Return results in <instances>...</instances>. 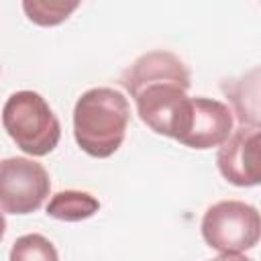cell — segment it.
<instances>
[{
    "mask_svg": "<svg viewBox=\"0 0 261 261\" xmlns=\"http://www.w3.org/2000/svg\"><path fill=\"white\" fill-rule=\"evenodd\" d=\"M130 120V106L114 88L84 92L73 108V137L84 153L106 159L118 151Z\"/></svg>",
    "mask_w": 261,
    "mask_h": 261,
    "instance_id": "1",
    "label": "cell"
},
{
    "mask_svg": "<svg viewBox=\"0 0 261 261\" xmlns=\"http://www.w3.org/2000/svg\"><path fill=\"white\" fill-rule=\"evenodd\" d=\"M2 124L16 147L33 157L49 155L61 139L57 116L47 100L33 90H20L8 96L2 108Z\"/></svg>",
    "mask_w": 261,
    "mask_h": 261,
    "instance_id": "2",
    "label": "cell"
},
{
    "mask_svg": "<svg viewBox=\"0 0 261 261\" xmlns=\"http://www.w3.org/2000/svg\"><path fill=\"white\" fill-rule=\"evenodd\" d=\"M259 212L247 202L222 200L204 212L202 237L218 253H245L259 243Z\"/></svg>",
    "mask_w": 261,
    "mask_h": 261,
    "instance_id": "3",
    "label": "cell"
},
{
    "mask_svg": "<svg viewBox=\"0 0 261 261\" xmlns=\"http://www.w3.org/2000/svg\"><path fill=\"white\" fill-rule=\"evenodd\" d=\"M177 84H153L139 90L133 100L139 118L157 135L179 141L192 118V98Z\"/></svg>",
    "mask_w": 261,
    "mask_h": 261,
    "instance_id": "4",
    "label": "cell"
},
{
    "mask_svg": "<svg viewBox=\"0 0 261 261\" xmlns=\"http://www.w3.org/2000/svg\"><path fill=\"white\" fill-rule=\"evenodd\" d=\"M51 190L47 169L29 157L0 161V210L8 214H31L43 206Z\"/></svg>",
    "mask_w": 261,
    "mask_h": 261,
    "instance_id": "5",
    "label": "cell"
},
{
    "mask_svg": "<svg viewBox=\"0 0 261 261\" xmlns=\"http://www.w3.org/2000/svg\"><path fill=\"white\" fill-rule=\"evenodd\" d=\"M261 133L259 128L239 126L218 147L216 165L220 175L239 188H251L261 181Z\"/></svg>",
    "mask_w": 261,
    "mask_h": 261,
    "instance_id": "6",
    "label": "cell"
},
{
    "mask_svg": "<svg viewBox=\"0 0 261 261\" xmlns=\"http://www.w3.org/2000/svg\"><path fill=\"white\" fill-rule=\"evenodd\" d=\"M232 126L234 118L224 102L212 98H192L190 128L179 143L198 151L220 147L232 135Z\"/></svg>",
    "mask_w": 261,
    "mask_h": 261,
    "instance_id": "7",
    "label": "cell"
},
{
    "mask_svg": "<svg viewBox=\"0 0 261 261\" xmlns=\"http://www.w3.org/2000/svg\"><path fill=\"white\" fill-rule=\"evenodd\" d=\"M120 84L130 98L153 84H177L184 90L190 88V71L186 63L171 51H149L141 55L130 67L124 69Z\"/></svg>",
    "mask_w": 261,
    "mask_h": 261,
    "instance_id": "8",
    "label": "cell"
},
{
    "mask_svg": "<svg viewBox=\"0 0 261 261\" xmlns=\"http://www.w3.org/2000/svg\"><path fill=\"white\" fill-rule=\"evenodd\" d=\"M222 92L226 94L232 106L230 112L237 116L239 124L259 128V67H253L241 77L222 82Z\"/></svg>",
    "mask_w": 261,
    "mask_h": 261,
    "instance_id": "9",
    "label": "cell"
},
{
    "mask_svg": "<svg viewBox=\"0 0 261 261\" xmlns=\"http://www.w3.org/2000/svg\"><path fill=\"white\" fill-rule=\"evenodd\" d=\"M100 210L98 198H94L88 192L80 190H63L57 192L49 204H47V214L55 220L63 222H80L90 216H94Z\"/></svg>",
    "mask_w": 261,
    "mask_h": 261,
    "instance_id": "10",
    "label": "cell"
},
{
    "mask_svg": "<svg viewBox=\"0 0 261 261\" xmlns=\"http://www.w3.org/2000/svg\"><path fill=\"white\" fill-rule=\"evenodd\" d=\"M8 261H59V255L47 237L31 232L14 241Z\"/></svg>",
    "mask_w": 261,
    "mask_h": 261,
    "instance_id": "11",
    "label": "cell"
},
{
    "mask_svg": "<svg viewBox=\"0 0 261 261\" xmlns=\"http://www.w3.org/2000/svg\"><path fill=\"white\" fill-rule=\"evenodd\" d=\"M77 2H41V0H24L22 10L31 22L39 27H55L69 18V14L77 8Z\"/></svg>",
    "mask_w": 261,
    "mask_h": 261,
    "instance_id": "12",
    "label": "cell"
},
{
    "mask_svg": "<svg viewBox=\"0 0 261 261\" xmlns=\"http://www.w3.org/2000/svg\"><path fill=\"white\" fill-rule=\"evenodd\" d=\"M212 261H253V259H249V257H245L243 253H220L216 259H212Z\"/></svg>",
    "mask_w": 261,
    "mask_h": 261,
    "instance_id": "13",
    "label": "cell"
},
{
    "mask_svg": "<svg viewBox=\"0 0 261 261\" xmlns=\"http://www.w3.org/2000/svg\"><path fill=\"white\" fill-rule=\"evenodd\" d=\"M4 232H6V220H4V214L0 210V241L4 239Z\"/></svg>",
    "mask_w": 261,
    "mask_h": 261,
    "instance_id": "14",
    "label": "cell"
}]
</instances>
